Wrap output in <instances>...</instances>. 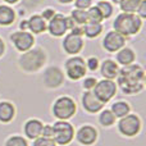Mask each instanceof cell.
I'll return each mask as SVG.
<instances>
[{
  "label": "cell",
  "instance_id": "7",
  "mask_svg": "<svg viewBox=\"0 0 146 146\" xmlns=\"http://www.w3.org/2000/svg\"><path fill=\"white\" fill-rule=\"evenodd\" d=\"M92 90H94L92 92L96 96V99L99 101H101L103 104H105L115 96L117 85L113 80H101L99 82H96L95 87Z\"/></svg>",
  "mask_w": 146,
  "mask_h": 146
},
{
  "label": "cell",
  "instance_id": "22",
  "mask_svg": "<svg viewBox=\"0 0 146 146\" xmlns=\"http://www.w3.org/2000/svg\"><path fill=\"white\" fill-rule=\"evenodd\" d=\"M110 110H111V113L115 115V118H122V117L129 114L131 106H129V104L126 103V101H117V103H114L113 105H111Z\"/></svg>",
  "mask_w": 146,
  "mask_h": 146
},
{
  "label": "cell",
  "instance_id": "29",
  "mask_svg": "<svg viewBox=\"0 0 146 146\" xmlns=\"http://www.w3.org/2000/svg\"><path fill=\"white\" fill-rule=\"evenodd\" d=\"M98 8H99V10H100L103 18H109L111 15V13H113V8H111V5L106 1H100L98 4Z\"/></svg>",
  "mask_w": 146,
  "mask_h": 146
},
{
  "label": "cell",
  "instance_id": "2",
  "mask_svg": "<svg viewBox=\"0 0 146 146\" xmlns=\"http://www.w3.org/2000/svg\"><path fill=\"white\" fill-rule=\"evenodd\" d=\"M113 26L115 32L121 33L122 36H131L140 31L141 19L133 13H123L115 18Z\"/></svg>",
  "mask_w": 146,
  "mask_h": 146
},
{
  "label": "cell",
  "instance_id": "4",
  "mask_svg": "<svg viewBox=\"0 0 146 146\" xmlns=\"http://www.w3.org/2000/svg\"><path fill=\"white\" fill-rule=\"evenodd\" d=\"M53 137L56 145H69L74 139V127L68 121H58L53 124Z\"/></svg>",
  "mask_w": 146,
  "mask_h": 146
},
{
  "label": "cell",
  "instance_id": "5",
  "mask_svg": "<svg viewBox=\"0 0 146 146\" xmlns=\"http://www.w3.org/2000/svg\"><path fill=\"white\" fill-rule=\"evenodd\" d=\"M118 131L121 135L126 137H135L140 133L142 128V122L137 114H127V115L119 118L118 121Z\"/></svg>",
  "mask_w": 146,
  "mask_h": 146
},
{
  "label": "cell",
  "instance_id": "11",
  "mask_svg": "<svg viewBox=\"0 0 146 146\" xmlns=\"http://www.w3.org/2000/svg\"><path fill=\"white\" fill-rule=\"evenodd\" d=\"M10 40L13 41V44L19 51H28L33 46V42H35L33 36L28 32H25V31L13 33L10 36Z\"/></svg>",
  "mask_w": 146,
  "mask_h": 146
},
{
  "label": "cell",
  "instance_id": "23",
  "mask_svg": "<svg viewBox=\"0 0 146 146\" xmlns=\"http://www.w3.org/2000/svg\"><path fill=\"white\" fill-rule=\"evenodd\" d=\"M101 31H103V27L98 22H88L87 21L85 23V27H83V33H86V36L90 38L99 36Z\"/></svg>",
  "mask_w": 146,
  "mask_h": 146
},
{
  "label": "cell",
  "instance_id": "28",
  "mask_svg": "<svg viewBox=\"0 0 146 146\" xmlns=\"http://www.w3.org/2000/svg\"><path fill=\"white\" fill-rule=\"evenodd\" d=\"M72 19L76 23H78V25H83V23L87 22V13H86L85 10H82V9L73 10Z\"/></svg>",
  "mask_w": 146,
  "mask_h": 146
},
{
  "label": "cell",
  "instance_id": "18",
  "mask_svg": "<svg viewBox=\"0 0 146 146\" xmlns=\"http://www.w3.org/2000/svg\"><path fill=\"white\" fill-rule=\"evenodd\" d=\"M118 73H119L118 64L114 60L106 59V60L103 62V64H101V76L105 80H114V78H117Z\"/></svg>",
  "mask_w": 146,
  "mask_h": 146
},
{
  "label": "cell",
  "instance_id": "30",
  "mask_svg": "<svg viewBox=\"0 0 146 146\" xmlns=\"http://www.w3.org/2000/svg\"><path fill=\"white\" fill-rule=\"evenodd\" d=\"M32 146H56L55 141L51 137H37L36 140H33Z\"/></svg>",
  "mask_w": 146,
  "mask_h": 146
},
{
  "label": "cell",
  "instance_id": "34",
  "mask_svg": "<svg viewBox=\"0 0 146 146\" xmlns=\"http://www.w3.org/2000/svg\"><path fill=\"white\" fill-rule=\"evenodd\" d=\"M41 136L42 137H53V127L50 124H45L41 131Z\"/></svg>",
  "mask_w": 146,
  "mask_h": 146
},
{
  "label": "cell",
  "instance_id": "3",
  "mask_svg": "<svg viewBox=\"0 0 146 146\" xmlns=\"http://www.w3.org/2000/svg\"><path fill=\"white\" fill-rule=\"evenodd\" d=\"M51 111L58 121H68L76 114L77 105L76 101L69 96H60L54 101Z\"/></svg>",
  "mask_w": 146,
  "mask_h": 146
},
{
  "label": "cell",
  "instance_id": "17",
  "mask_svg": "<svg viewBox=\"0 0 146 146\" xmlns=\"http://www.w3.org/2000/svg\"><path fill=\"white\" fill-rule=\"evenodd\" d=\"M15 117V106L9 101H0V122L10 123Z\"/></svg>",
  "mask_w": 146,
  "mask_h": 146
},
{
  "label": "cell",
  "instance_id": "20",
  "mask_svg": "<svg viewBox=\"0 0 146 146\" xmlns=\"http://www.w3.org/2000/svg\"><path fill=\"white\" fill-rule=\"evenodd\" d=\"M135 58H136V56H135L133 50L129 48H122L121 50L118 51V54H117V60H118V63L124 67L133 63Z\"/></svg>",
  "mask_w": 146,
  "mask_h": 146
},
{
  "label": "cell",
  "instance_id": "13",
  "mask_svg": "<svg viewBox=\"0 0 146 146\" xmlns=\"http://www.w3.org/2000/svg\"><path fill=\"white\" fill-rule=\"evenodd\" d=\"M63 73L58 67H50L49 69H46L45 74H44V83L50 88L59 87L63 83Z\"/></svg>",
  "mask_w": 146,
  "mask_h": 146
},
{
  "label": "cell",
  "instance_id": "6",
  "mask_svg": "<svg viewBox=\"0 0 146 146\" xmlns=\"http://www.w3.org/2000/svg\"><path fill=\"white\" fill-rule=\"evenodd\" d=\"M45 53L41 49H35V50L27 51L19 58V66L22 69L27 72H36L44 66L45 63Z\"/></svg>",
  "mask_w": 146,
  "mask_h": 146
},
{
  "label": "cell",
  "instance_id": "35",
  "mask_svg": "<svg viewBox=\"0 0 146 146\" xmlns=\"http://www.w3.org/2000/svg\"><path fill=\"white\" fill-rule=\"evenodd\" d=\"M137 10H139V14L141 15V17H144V18L146 17V1H145V0H142V1L140 3Z\"/></svg>",
  "mask_w": 146,
  "mask_h": 146
},
{
  "label": "cell",
  "instance_id": "36",
  "mask_svg": "<svg viewBox=\"0 0 146 146\" xmlns=\"http://www.w3.org/2000/svg\"><path fill=\"white\" fill-rule=\"evenodd\" d=\"M53 15H54V10H51V9H48L42 13L44 19H45V18H53Z\"/></svg>",
  "mask_w": 146,
  "mask_h": 146
},
{
  "label": "cell",
  "instance_id": "9",
  "mask_svg": "<svg viewBox=\"0 0 146 146\" xmlns=\"http://www.w3.org/2000/svg\"><path fill=\"white\" fill-rule=\"evenodd\" d=\"M76 140L83 146H91L98 140V129L91 124H85L81 126L74 133Z\"/></svg>",
  "mask_w": 146,
  "mask_h": 146
},
{
  "label": "cell",
  "instance_id": "26",
  "mask_svg": "<svg viewBox=\"0 0 146 146\" xmlns=\"http://www.w3.org/2000/svg\"><path fill=\"white\" fill-rule=\"evenodd\" d=\"M5 146H28V142L23 136L14 135V136L8 137L5 141Z\"/></svg>",
  "mask_w": 146,
  "mask_h": 146
},
{
  "label": "cell",
  "instance_id": "27",
  "mask_svg": "<svg viewBox=\"0 0 146 146\" xmlns=\"http://www.w3.org/2000/svg\"><path fill=\"white\" fill-rule=\"evenodd\" d=\"M86 13H87V21H88V22H98V23H100V21L104 19L98 7L90 8V9H88V12H86Z\"/></svg>",
  "mask_w": 146,
  "mask_h": 146
},
{
  "label": "cell",
  "instance_id": "15",
  "mask_svg": "<svg viewBox=\"0 0 146 146\" xmlns=\"http://www.w3.org/2000/svg\"><path fill=\"white\" fill-rule=\"evenodd\" d=\"M44 123L40 121V119H28L27 122L23 126V132H25L26 137L28 140H36L37 137L41 136V131H42Z\"/></svg>",
  "mask_w": 146,
  "mask_h": 146
},
{
  "label": "cell",
  "instance_id": "1",
  "mask_svg": "<svg viewBox=\"0 0 146 146\" xmlns=\"http://www.w3.org/2000/svg\"><path fill=\"white\" fill-rule=\"evenodd\" d=\"M118 85L121 86L122 91L127 95L137 94L144 88L145 72L140 66H126L118 73Z\"/></svg>",
  "mask_w": 146,
  "mask_h": 146
},
{
  "label": "cell",
  "instance_id": "24",
  "mask_svg": "<svg viewBox=\"0 0 146 146\" xmlns=\"http://www.w3.org/2000/svg\"><path fill=\"white\" fill-rule=\"evenodd\" d=\"M117 118L113 113H111L110 109H105L100 113L99 115V123L101 124L103 127H111L114 123H115Z\"/></svg>",
  "mask_w": 146,
  "mask_h": 146
},
{
  "label": "cell",
  "instance_id": "16",
  "mask_svg": "<svg viewBox=\"0 0 146 146\" xmlns=\"http://www.w3.org/2000/svg\"><path fill=\"white\" fill-rule=\"evenodd\" d=\"M63 48L68 54H78L83 48V41L81 36L74 35V33H69L63 41Z\"/></svg>",
  "mask_w": 146,
  "mask_h": 146
},
{
  "label": "cell",
  "instance_id": "40",
  "mask_svg": "<svg viewBox=\"0 0 146 146\" xmlns=\"http://www.w3.org/2000/svg\"><path fill=\"white\" fill-rule=\"evenodd\" d=\"M60 3H64V4H67V3H71V1H73V0H59Z\"/></svg>",
  "mask_w": 146,
  "mask_h": 146
},
{
  "label": "cell",
  "instance_id": "32",
  "mask_svg": "<svg viewBox=\"0 0 146 146\" xmlns=\"http://www.w3.org/2000/svg\"><path fill=\"white\" fill-rule=\"evenodd\" d=\"M96 82H98V81H96L94 77H88V78H86V80L83 81V87H85L87 91H91L94 87H95Z\"/></svg>",
  "mask_w": 146,
  "mask_h": 146
},
{
  "label": "cell",
  "instance_id": "37",
  "mask_svg": "<svg viewBox=\"0 0 146 146\" xmlns=\"http://www.w3.org/2000/svg\"><path fill=\"white\" fill-rule=\"evenodd\" d=\"M4 50H5V45H4V41L0 38V56L4 54Z\"/></svg>",
  "mask_w": 146,
  "mask_h": 146
},
{
  "label": "cell",
  "instance_id": "8",
  "mask_svg": "<svg viewBox=\"0 0 146 146\" xmlns=\"http://www.w3.org/2000/svg\"><path fill=\"white\" fill-rule=\"evenodd\" d=\"M86 64L85 60L80 56H73L66 62V73L71 80L77 81L86 74Z\"/></svg>",
  "mask_w": 146,
  "mask_h": 146
},
{
  "label": "cell",
  "instance_id": "19",
  "mask_svg": "<svg viewBox=\"0 0 146 146\" xmlns=\"http://www.w3.org/2000/svg\"><path fill=\"white\" fill-rule=\"evenodd\" d=\"M27 27L32 31L33 33H41L46 30V23L41 15H32L30 21L27 22Z\"/></svg>",
  "mask_w": 146,
  "mask_h": 146
},
{
  "label": "cell",
  "instance_id": "31",
  "mask_svg": "<svg viewBox=\"0 0 146 146\" xmlns=\"http://www.w3.org/2000/svg\"><path fill=\"white\" fill-rule=\"evenodd\" d=\"M99 67V60L98 58H95V56H91V58H88L87 63H86V68H88L90 71H96Z\"/></svg>",
  "mask_w": 146,
  "mask_h": 146
},
{
  "label": "cell",
  "instance_id": "10",
  "mask_svg": "<svg viewBox=\"0 0 146 146\" xmlns=\"http://www.w3.org/2000/svg\"><path fill=\"white\" fill-rule=\"evenodd\" d=\"M124 44H126V37L122 36L121 33L115 32V31H111V32L106 33V36L103 40L104 49H106V50L110 51V53L121 50L124 46Z\"/></svg>",
  "mask_w": 146,
  "mask_h": 146
},
{
  "label": "cell",
  "instance_id": "12",
  "mask_svg": "<svg viewBox=\"0 0 146 146\" xmlns=\"http://www.w3.org/2000/svg\"><path fill=\"white\" fill-rule=\"evenodd\" d=\"M82 106L87 113L95 114L98 111L103 110L104 104L96 99V96L94 95L92 91H86L82 95Z\"/></svg>",
  "mask_w": 146,
  "mask_h": 146
},
{
  "label": "cell",
  "instance_id": "38",
  "mask_svg": "<svg viewBox=\"0 0 146 146\" xmlns=\"http://www.w3.org/2000/svg\"><path fill=\"white\" fill-rule=\"evenodd\" d=\"M26 27H27V22H22V23H21V28H22V30H25Z\"/></svg>",
  "mask_w": 146,
  "mask_h": 146
},
{
  "label": "cell",
  "instance_id": "39",
  "mask_svg": "<svg viewBox=\"0 0 146 146\" xmlns=\"http://www.w3.org/2000/svg\"><path fill=\"white\" fill-rule=\"evenodd\" d=\"M7 3H9V4H14V3H17L18 0H5Z\"/></svg>",
  "mask_w": 146,
  "mask_h": 146
},
{
  "label": "cell",
  "instance_id": "14",
  "mask_svg": "<svg viewBox=\"0 0 146 146\" xmlns=\"http://www.w3.org/2000/svg\"><path fill=\"white\" fill-rule=\"evenodd\" d=\"M68 30L67 27V18H64L62 14H55L53 18H50L49 23V32L53 36H63L66 31Z\"/></svg>",
  "mask_w": 146,
  "mask_h": 146
},
{
  "label": "cell",
  "instance_id": "41",
  "mask_svg": "<svg viewBox=\"0 0 146 146\" xmlns=\"http://www.w3.org/2000/svg\"><path fill=\"white\" fill-rule=\"evenodd\" d=\"M113 1H114V3H115V4H119V3H121V1H122V0H113Z\"/></svg>",
  "mask_w": 146,
  "mask_h": 146
},
{
  "label": "cell",
  "instance_id": "33",
  "mask_svg": "<svg viewBox=\"0 0 146 146\" xmlns=\"http://www.w3.org/2000/svg\"><path fill=\"white\" fill-rule=\"evenodd\" d=\"M91 5V0H76V7H77V9H87V8H90Z\"/></svg>",
  "mask_w": 146,
  "mask_h": 146
},
{
  "label": "cell",
  "instance_id": "25",
  "mask_svg": "<svg viewBox=\"0 0 146 146\" xmlns=\"http://www.w3.org/2000/svg\"><path fill=\"white\" fill-rule=\"evenodd\" d=\"M141 1L142 0H122L119 4L124 13H133L135 10H137Z\"/></svg>",
  "mask_w": 146,
  "mask_h": 146
},
{
  "label": "cell",
  "instance_id": "21",
  "mask_svg": "<svg viewBox=\"0 0 146 146\" xmlns=\"http://www.w3.org/2000/svg\"><path fill=\"white\" fill-rule=\"evenodd\" d=\"M15 19L14 10L7 5H0V25L8 26L13 23Z\"/></svg>",
  "mask_w": 146,
  "mask_h": 146
}]
</instances>
